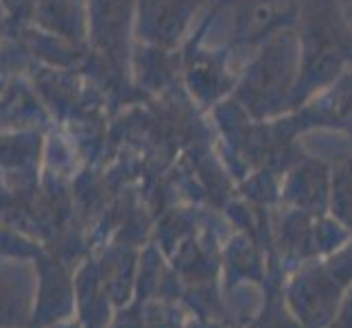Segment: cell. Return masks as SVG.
I'll list each match as a JSON object with an SVG mask.
<instances>
[{
	"instance_id": "cell-1",
	"label": "cell",
	"mask_w": 352,
	"mask_h": 328,
	"mask_svg": "<svg viewBox=\"0 0 352 328\" xmlns=\"http://www.w3.org/2000/svg\"><path fill=\"white\" fill-rule=\"evenodd\" d=\"M3 29H5V7L0 3V35H3Z\"/></svg>"
}]
</instances>
